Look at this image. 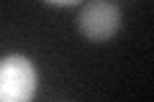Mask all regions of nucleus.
I'll use <instances>...</instances> for the list:
<instances>
[{
    "instance_id": "obj_1",
    "label": "nucleus",
    "mask_w": 154,
    "mask_h": 102,
    "mask_svg": "<svg viewBox=\"0 0 154 102\" xmlns=\"http://www.w3.org/2000/svg\"><path fill=\"white\" fill-rule=\"evenodd\" d=\"M36 69L21 54L0 59V102H31L36 95Z\"/></svg>"
},
{
    "instance_id": "obj_2",
    "label": "nucleus",
    "mask_w": 154,
    "mask_h": 102,
    "mask_svg": "<svg viewBox=\"0 0 154 102\" xmlns=\"http://www.w3.org/2000/svg\"><path fill=\"white\" fill-rule=\"evenodd\" d=\"M77 26L88 41H108L116 36L118 26H121V10L113 3H105V0H93V3H85L80 8V16H77Z\"/></svg>"
},
{
    "instance_id": "obj_3",
    "label": "nucleus",
    "mask_w": 154,
    "mask_h": 102,
    "mask_svg": "<svg viewBox=\"0 0 154 102\" xmlns=\"http://www.w3.org/2000/svg\"><path fill=\"white\" fill-rule=\"evenodd\" d=\"M49 5H77V0H49Z\"/></svg>"
}]
</instances>
